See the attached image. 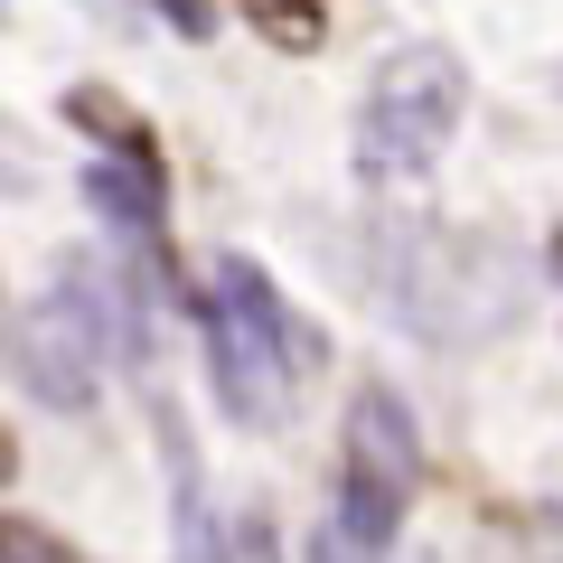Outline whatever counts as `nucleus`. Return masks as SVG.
I'll list each match as a JSON object with an SVG mask.
<instances>
[{
    "mask_svg": "<svg viewBox=\"0 0 563 563\" xmlns=\"http://www.w3.org/2000/svg\"><path fill=\"white\" fill-rule=\"evenodd\" d=\"M207 357H217V395L244 432H282L291 395H301V366H310V339L301 320L282 310V291L263 282V263H217L207 282Z\"/></svg>",
    "mask_w": 563,
    "mask_h": 563,
    "instance_id": "f257e3e1",
    "label": "nucleus"
},
{
    "mask_svg": "<svg viewBox=\"0 0 563 563\" xmlns=\"http://www.w3.org/2000/svg\"><path fill=\"white\" fill-rule=\"evenodd\" d=\"M470 113V76L451 47H395L366 85V113H357V169L366 179H422V169L451 151Z\"/></svg>",
    "mask_w": 563,
    "mask_h": 563,
    "instance_id": "f03ea898",
    "label": "nucleus"
},
{
    "mask_svg": "<svg viewBox=\"0 0 563 563\" xmlns=\"http://www.w3.org/2000/svg\"><path fill=\"white\" fill-rule=\"evenodd\" d=\"M103 347H113L103 291L85 273H57L38 301L10 320V376H20L47 413H85V404L103 395Z\"/></svg>",
    "mask_w": 563,
    "mask_h": 563,
    "instance_id": "7ed1b4c3",
    "label": "nucleus"
},
{
    "mask_svg": "<svg viewBox=\"0 0 563 563\" xmlns=\"http://www.w3.org/2000/svg\"><path fill=\"white\" fill-rule=\"evenodd\" d=\"M339 479H357V488H385V498H404V507H413L422 442H413V413H404V395L366 385V395L347 404V461H339Z\"/></svg>",
    "mask_w": 563,
    "mask_h": 563,
    "instance_id": "20e7f679",
    "label": "nucleus"
},
{
    "mask_svg": "<svg viewBox=\"0 0 563 563\" xmlns=\"http://www.w3.org/2000/svg\"><path fill=\"white\" fill-rule=\"evenodd\" d=\"M395 526H404V498L339 479L329 517L310 526V563H385V554H395Z\"/></svg>",
    "mask_w": 563,
    "mask_h": 563,
    "instance_id": "39448f33",
    "label": "nucleus"
},
{
    "mask_svg": "<svg viewBox=\"0 0 563 563\" xmlns=\"http://www.w3.org/2000/svg\"><path fill=\"white\" fill-rule=\"evenodd\" d=\"M85 207H95V217L113 225L132 254H151V244H161V179H141V169L95 161V169H85Z\"/></svg>",
    "mask_w": 563,
    "mask_h": 563,
    "instance_id": "423d86ee",
    "label": "nucleus"
},
{
    "mask_svg": "<svg viewBox=\"0 0 563 563\" xmlns=\"http://www.w3.org/2000/svg\"><path fill=\"white\" fill-rule=\"evenodd\" d=\"M66 113H76L85 132L103 141V161H113V169H141V179H161V141H151V122H141L122 95H103V85H76V95H66Z\"/></svg>",
    "mask_w": 563,
    "mask_h": 563,
    "instance_id": "0eeeda50",
    "label": "nucleus"
},
{
    "mask_svg": "<svg viewBox=\"0 0 563 563\" xmlns=\"http://www.w3.org/2000/svg\"><path fill=\"white\" fill-rule=\"evenodd\" d=\"M161 451H169V479H179V563H217V544H207V488H198V451H188L179 413L161 404Z\"/></svg>",
    "mask_w": 563,
    "mask_h": 563,
    "instance_id": "6e6552de",
    "label": "nucleus"
},
{
    "mask_svg": "<svg viewBox=\"0 0 563 563\" xmlns=\"http://www.w3.org/2000/svg\"><path fill=\"white\" fill-rule=\"evenodd\" d=\"M244 20L263 29V38H282V47H320V29H329V10L320 0H254Z\"/></svg>",
    "mask_w": 563,
    "mask_h": 563,
    "instance_id": "1a4fd4ad",
    "label": "nucleus"
},
{
    "mask_svg": "<svg viewBox=\"0 0 563 563\" xmlns=\"http://www.w3.org/2000/svg\"><path fill=\"white\" fill-rule=\"evenodd\" d=\"M0 563H76V544L29 526V517H0Z\"/></svg>",
    "mask_w": 563,
    "mask_h": 563,
    "instance_id": "9d476101",
    "label": "nucleus"
},
{
    "mask_svg": "<svg viewBox=\"0 0 563 563\" xmlns=\"http://www.w3.org/2000/svg\"><path fill=\"white\" fill-rule=\"evenodd\" d=\"M10 470H20V451H10V432H0V488H10Z\"/></svg>",
    "mask_w": 563,
    "mask_h": 563,
    "instance_id": "9b49d317",
    "label": "nucleus"
},
{
    "mask_svg": "<svg viewBox=\"0 0 563 563\" xmlns=\"http://www.w3.org/2000/svg\"><path fill=\"white\" fill-rule=\"evenodd\" d=\"M0 179H20V151H10V141H0Z\"/></svg>",
    "mask_w": 563,
    "mask_h": 563,
    "instance_id": "f8f14e48",
    "label": "nucleus"
},
{
    "mask_svg": "<svg viewBox=\"0 0 563 563\" xmlns=\"http://www.w3.org/2000/svg\"><path fill=\"white\" fill-rule=\"evenodd\" d=\"M0 10H10V0H0Z\"/></svg>",
    "mask_w": 563,
    "mask_h": 563,
    "instance_id": "ddd939ff",
    "label": "nucleus"
}]
</instances>
